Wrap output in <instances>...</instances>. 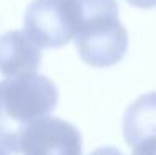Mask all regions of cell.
<instances>
[{
    "label": "cell",
    "instance_id": "cell-1",
    "mask_svg": "<svg viewBox=\"0 0 156 155\" xmlns=\"http://www.w3.org/2000/svg\"><path fill=\"white\" fill-rule=\"evenodd\" d=\"M58 90L45 75L28 73L0 82V145L9 153H22L25 132L33 122L53 112Z\"/></svg>",
    "mask_w": 156,
    "mask_h": 155
},
{
    "label": "cell",
    "instance_id": "cell-2",
    "mask_svg": "<svg viewBox=\"0 0 156 155\" xmlns=\"http://www.w3.org/2000/svg\"><path fill=\"white\" fill-rule=\"evenodd\" d=\"M81 20L75 45L81 60L91 67H111L128 50V32L118 18L116 0H78Z\"/></svg>",
    "mask_w": 156,
    "mask_h": 155
},
{
    "label": "cell",
    "instance_id": "cell-3",
    "mask_svg": "<svg viewBox=\"0 0 156 155\" xmlns=\"http://www.w3.org/2000/svg\"><path fill=\"white\" fill-rule=\"evenodd\" d=\"M78 0H33L23 18L25 34L40 49H58L75 39L80 27Z\"/></svg>",
    "mask_w": 156,
    "mask_h": 155
},
{
    "label": "cell",
    "instance_id": "cell-4",
    "mask_svg": "<svg viewBox=\"0 0 156 155\" xmlns=\"http://www.w3.org/2000/svg\"><path fill=\"white\" fill-rule=\"evenodd\" d=\"M23 155H81V135L75 125L58 117L33 122L22 142Z\"/></svg>",
    "mask_w": 156,
    "mask_h": 155
},
{
    "label": "cell",
    "instance_id": "cell-5",
    "mask_svg": "<svg viewBox=\"0 0 156 155\" xmlns=\"http://www.w3.org/2000/svg\"><path fill=\"white\" fill-rule=\"evenodd\" d=\"M42 62L40 47L22 30H10L0 37V73L20 77L37 73Z\"/></svg>",
    "mask_w": 156,
    "mask_h": 155
},
{
    "label": "cell",
    "instance_id": "cell-6",
    "mask_svg": "<svg viewBox=\"0 0 156 155\" xmlns=\"http://www.w3.org/2000/svg\"><path fill=\"white\" fill-rule=\"evenodd\" d=\"M123 135L129 147L148 138H156V92L141 95L126 109Z\"/></svg>",
    "mask_w": 156,
    "mask_h": 155
},
{
    "label": "cell",
    "instance_id": "cell-7",
    "mask_svg": "<svg viewBox=\"0 0 156 155\" xmlns=\"http://www.w3.org/2000/svg\"><path fill=\"white\" fill-rule=\"evenodd\" d=\"M131 155H156V138L143 140L141 143L135 145Z\"/></svg>",
    "mask_w": 156,
    "mask_h": 155
},
{
    "label": "cell",
    "instance_id": "cell-8",
    "mask_svg": "<svg viewBox=\"0 0 156 155\" xmlns=\"http://www.w3.org/2000/svg\"><path fill=\"white\" fill-rule=\"evenodd\" d=\"M126 2L138 9H154L156 7V0H126Z\"/></svg>",
    "mask_w": 156,
    "mask_h": 155
},
{
    "label": "cell",
    "instance_id": "cell-9",
    "mask_svg": "<svg viewBox=\"0 0 156 155\" xmlns=\"http://www.w3.org/2000/svg\"><path fill=\"white\" fill-rule=\"evenodd\" d=\"M90 155H123V153L118 149H115V147H101V149L91 152Z\"/></svg>",
    "mask_w": 156,
    "mask_h": 155
},
{
    "label": "cell",
    "instance_id": "cell-10",
    "mask_svg": "<svg viewBox=\"0 0 156 155\" xmlns=\"http://www.w3.org/2000/svg\"><path fill=\"white\" fill-rule=\"evenodd\" d=\"M0 155H9V152H7V150L3 149L2 145H0Z\"/></svg>",
    "mask_w": 156,
    "mask_h": 155
}]
</instances>
